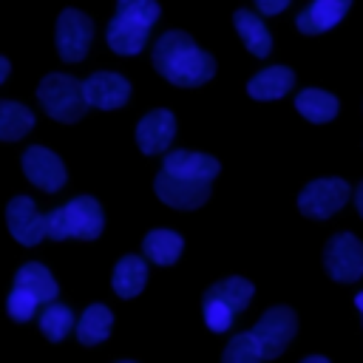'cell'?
<instances>
[{"instance_id":"3957f363","label":"cell","mask_w":363,"mask_h":363,"mask_svg":"<svg viewBox=\"0 0 363 363\" xmlns=\"http://www.w3.org/2000/svg\"><path fill=\"white\" fill-rule=\"evenodd\" d=\"M102 227H105L102 207L91 196H77L45 216V235L54 241H65V238L91 241L102 233Z\"/></svg>"},{"instance_id":"f1b7e54d","label":"cell","mask_w":363,"mask_h":363,"mask_svg":"<svg viewBox=\"0 0 363 363\" xmlns=\"http://www.w3.org/2000/svg\"><path fill=\"white\" fill-rule=\"evenodd\" d=\"M255 6L261 9V14H278L289 6V0H255Z\"/></svg>"},{"instance_id":"484cf974","label":"cell","mask_w":363,"mask_h":363,"mask_svg":"<svg viewBox=\"0 0 363 363\" xmlns=\"http://www.w3.org/2000/svg\"><path fill=\"white\" fill-rule=\"evenodd\" d=\"M261 360H264L261 357V349H258V343H255V337L250 332L235 335L227 343L224 354H221V363H261Z\"/></svg>"},{"instance_id":"d6986e66","label":"cell","mask_w":363,"mask_h":363,"mask_svg":"<svg viewBox=\"0 0 363 363\" xmlns=\"http://www.w3.org/2000/svg\"><path fill=\"white\" fill-rule=\"evenodd\" d=\"M145 281H147V267L139 255H125L113 267L111 284H113V292L119 298H136L145 289Z\"/></svg>"},{"instance_id":"836d02e7","label":"cell","mask_w":363,"mask_h":363,"mask_svg":"<svg viewBox=\"0 0 363 363\" xmlns=\"http://www.w3.org/2000/svg\"><path fill=\"white\" fill-rule=\"evenodd\" d=\"M122 363H130V360H122Z\"/></svg>"},{"instance_id":"1f68e13d","label":"cell","mask_w":363,"mask_h":363,"mask_svg":"<svg viewBox=\"0 0 363 363\" xmlns=\"http://www.w3.org/2000/svg\"><path fill=\"white\" fill-rule=\"evenodd\" d=\"M301 363H329L326 357H320V354H312V357H303Z\"/></svg>"},{"instance_id":"7a4b0ae2","label":"cell","mask_w":363,"mask_h":363,"mask_svg":"<svg viewBox=\"0 0 363 363\" xmlns=\"http://www.w3.org/2000/svg\"><path fill=\"white\" fill-rule=\"evenodd\" d=\"M156 20H159L156 0H116V14L111 17L105 31L111 51L122 57L139 54Z\"/></svg>"},{"instance_id":"83f0119b","label":"cell","mask_w":363,"mask_h":363,"mask_svg":"<svg viewBox=\"0 0 363 363\" xmlns=\"http://www.w3.org/2000/svg\"><path fill=\"white\" fill-rule=\"evenodd\" d=\"M201 306H204V323H207L210 332H227V329L233 326L235 312L227 309L224 303H218V301H207V298H204Z\"/></svg>"},{"instance_id":"ba28073f","label":"cell","mask_w":363,"mask_h":363,"mask_svg":"<svg viewBox=\"0 0 363 363\" xmlns=\"http://www.w3.org/2000/svg\"><path fill=\"white\" fill-rule=\"evenodd\" d=\"M349 199V184L337 176L329 179H315L309 182L301 196H298V210L309 218H329L332 213H337Z\"/></svg>"},{"instance_id":"277c9868","label":"cell","mask_w":363,"mask_h":363,"mask_svg":"<svg viewBox=\"0 0 363 363\" xmlns=\"http://www.w3.org/2000/svg\"><path fill=\"white\" fill-rule=\"evenodd\" d=\"M37 99L43 102L45 113L57 122H77L88 108L82 82L68 74H45L37 85Z\"/></svg>"},{"instance_id":"4fadbf2b","label":"cell","mask_w":363,"mask_h":363,"mask_svg":"<svg viewBox=\"0 0 363 363\" xmlns=\"http://www.w3.org/2000/svg\"><path fill=\"white\" fill-rule=\"evenodd\" d=\"M173 133H176V119L170 111L164 108H156L150 113H145L136 125V145L142 153L153 156V153H162L170 147L173 142Z\"/></svg>"},{"instance_id":"cb8c5ba5","label":"cell","mask_w":363,"mask_h":363,"mask_svg":"<svg viewBox=\"0 0 363 363\" xmlns=\"http://www.w3.org/2000/svg\"><path fill=\"white\" fill-rule=\"evenodd\" d=\"M34 128V113L20 102H0V139L14 142L23 139Z\"/></svg>"},{"instance_id":"8992f818","label":"cell","mask_w":363,"mask_h":363,"mask_svg":"<svg viewBox=\"0 0 363 363\" xmlns=\"http://www.w3.org/2000/svg\"><path fill=\"white\" fill-rule=\"evenodd\" d=\"M323 267L332 281L352 284L363 275V244L352 233H337L323 250Z\"/></svg>"},{"instance_id":"30bf717a","label":"cell","mask_w":363,"mask_h":363,"mask_svg":"<svg viewBox=\"0 0 363 363\" xmlns=\"http://www.w3.org/2000/svg\"><path fill=\"white\" fill-rule=\"evenodd\" d=\"M82 94H85L88 105L102 108V111H113V108H122L130 99V82L122 74L96 71L82 82Z\"/></svg>"},{"instance_id":"7c38bea8","label":"cell","mask_w":363,"mask_h":363,"mask_svg":"<svg viewBox=\"0 0 363 363\" xmlns=\"http://www.w3.org/2000/svg\"><path fill=\"white\" fill-rule=\"evenodd\" d=\"M6 224H9V233L26 247H34L45 238V216L37 213V207L28 196H14L9 201Z\"/></svg>"},{"instance_id":"6da1fadb","label":"cell","mask_w":363,"mask_h":363,"mask_svg":"<svg viewBox=\"0 0 363 363\" xmlns=\"http://www.w3.org/2000/svg\"><path fill=\"white\" fill-rule=\"evenodd\" d=\"M153 65L156 71L179 85V88H199L216 74L213 54L201 51L190 34L184 31H164L153 45Z\"/></svg>"},{"instance_id":"d6a6232c","label":"cell","mask_w":363,"mask_h":363,"mask_svg":"<svg viewBox=\"0 0 363 363\" xmlns=\"http://www.w3.org/2000/svg\"><path fill=\"white\" fill-rule=\"evenodd\" d=\"M354 306H357V309H360V315H363V292H357V295H354Z\"/></svg>"},{"instance_id":"e0dca14e","label":"cell","mask_w":363,"mask_h":363,"mask_svg":"<svg viewBox=\"0 0 363 363\" xmlns=\"http://www.w3.org/2000/svg\"><path fill=\"white\" fill-rule=\"evenodd\" d=\"M14 286L31 292L40 303H51V301H57V292H60V286H57V281L51 278V272H48L43 264H37V261H28V264H23V267L17 269V275H14Z\"/></svg>"},{"instance_id":"ffe728a7","label":"cell","mask_w":363,"mask_h":363,"mask_svg":"<svg viewBox=\"0 0 363 363\" xmlns=\"http://www.w3.org/2000/svg\"><path fill=\"white\" fill-rule=\"evenodd\" d=\"M182 250H184V241L173 230H150L145 235V241H142L145 258H150L153 264H162V267L176 264L179 255H182Z\"/></svg>"},{"instance_id":"603a6c76","label":"cell","mask_w":363,"mask_h":363,"mask_svg":"<svg viewBox=\"0 0 363 363\" xmlns=\"http://www.w3.org/2000/svg\"><path fill=\"white\" fill-rule=\"evenodd\" d=\"M295 108H298V113H303L309 122L320 125V122L335 119V113H337V99H335L329 91L303 88V91L295 96Z\"/></svg>"},{"instance_id":"8fae6325","label":"cell","mask_w":363,"mask_h":363,"mask_svg":"<svg viewBox=\"0 0 363 363\" xmlns=\"http://www.w3.org/2000/svg\"><path fill=\"white\" fill-rule=\"evenodd\" d=\"M23 173L28 176L31 184H37L45 193H57L65 184V167H62L60 156L45 150V147H40V145L26 147V153H23Z\"/></svg>"},{"instance_id":"9a60e30c","label":"cell","mask_w":363,"mask_h":363,"mask_svg":"<svg viewBox=\"0 0 363 363\" xmlns=\"http://www.w3.org/2000/svg\"><path fill=\"white\" fill-rule=\"evenodd\" d=\"M352 9V0H312L301 14H298V31L303 34H323L332 26H337L346 11Z\"/></svg>"},{"instance_id":"2e32d148","label":"cell","mask_w":363,"mask_h":363,"mask_svg":"<svg viewBox=\"0 0 363 363\" xmlns=\"http://www.w3.org/2000/svg\"><path fill=\"white\" fill-rule=\"evenodd\" d=\"M295 85V74L286 65H272L258 71L250 82H247V94L252 99H281L289 88Z\"/></svg>"},{"instance_id":"4316f807","label":"cell","mask_w":363,"mask_h":363,"mask_svg":"<svg viewBox=\"0 0 363 363\" xmlns=\"http://www.w3.org/2000/svg\"><path fill=\"white\" fill-rule=\"evenodd\" d=\"M37 306H40V301H37L31 292L20 289V286H14V289H11V295H9V303H6V309H9L11 320H17V323H26L28 318H34Z\"/></svg>"},{"instance_id":"44dd1931","label":"cell","mask_w":363,"mask_h":363,"mask_svg":"<svg viewBox=\"0 0 363 363\" xmlns=\"http://www.w3.org/2000/svg\"><path fill=\"white\" fill-rule=\"evenodd\" d=\"M252 292H255V289H252V284H250L247 278L233 275V278L216 281V284L204 292V298H207V301H218V303H224V306L233 309V312H241V309L250 306Z\"/></svg>"},{"instance_id":"ac0fdd59","label":"cell","mask_w":363,"mask_h":363,"mask_svg":"<svg viewBox=\"0 0 363 363\" xmlns=\"http://www.w3.org/2000/svg\"><path fill=\"white\" fill-rule=\"evenodd\" d=\"M233 23H235V31L238 37L244 40V45L250 48V54L255 57H267L272 51V37L267 31V26L261 23L258 14H252L250 9H238L233 14Z\"/></svg>"},{"instance_id":"d4e9b609","label":"cell","mask_w":363,"mask_h":363,"mask_svg":"<svg viewBox=\"0 0 363 363\" xmlns=\"http://www.w3.org/2000/svg\"><path fill=\"white\" fill-rule=\"evenodd\" d=\"M71 326H74V312H71L68 306L57 303V301H51V303L40 312V329H43V335H45L51 343H60V340L71 332Z\"/></svg>"},{"instance_id":"52a82bcc","label":"cell","mask_w":363,"mask_h":363,"mask_svg":"<svg viewBox=\"0 0 363 363\" xmlns=\"http://www.w3.org/2000/svg\"><path fill=\"white\" fill-rule=\"evenodd\" d=\"M91 37H94V23L79 9H65L57 17L54 40H57V51L65 62H79L88 54Z\"/></svg>"},{"instance_id":"f546056e","label":"cell","mask_w":363,"mask_h":363,"mask_svg":"<svg viewBox=\"0 0 363 363\" xmlns=\"http://www.w3.org/2000/svg\"><path fill=\"white\" fill-rule=\"evenodd\" d=\"M354 207H357V213L363 216V182H360L357 190H354Z\"/></svg>"},{"instance_id":"5b68a950","label":"cell","mask_w":363,"mask_h":363,"mask_svg":"<svg viewBox=\"0 0 363 363\" xmlns=\"http://www.w3.org/2000/svg\"><path fill=\"white\" fill-rule=\"evenodd\" d=\"M295 329H298L295 312L289 306H272L261 315V320L252 326L250 335L255 337V343L261 349V357L272 360L289 346V340L295 337Z\"/></svg>"},{"instance_id":"7402d4cb","label":"cell","mask_w":363,"mask_h":363,"mask_svg":"<svg viewBox=\"0 0 363 363\" xmlns=\"http://www.w3.org/2000/svg\"><path fill=\"white\" fill-rule=\"evenodd\" d=\"M111 326H113L111 309H108L105 303H91V306L82 312V318L77 320V337H79V343L94 346V343H102V340L108 337Z\"/></svg>"},{"instance_id":"4dcf8cb0","label":"cell","mask_w":363,"mask_h":363,"mask_svg":"<svg viewBox=\"0 0 363 363\" xmlns=\"http://www.w3.org/2000/svg\"><path fill=\"white\" fill-rule=\"evenodd\" d=\"M9 68H11V65H9V60H6V57H0V82L9 77Z\"/></svg>"},{"instance_id":"5bb4252c","label":"cell","mask_w":363,"mask_h":363,"mask_svg":"<svg viewBox=\"0 0 363 363\" xmlns=\"http://www.w3.org/2000/svg\"><path fill=\"white\" fill-rule=\"evenodd\" d=\"M162 170L179 179H193V182H213L221 170L218 159L207 156V153H196V150H173L164 156Z\"/></svg>"},{"instance_id":"9c48e42d","label":"cell","mask_w":363,"mask_h":363,"mask_svg":"<svg viewBox=\"0 0 363 363\" xmlns=\"http://www.w3.org/2000/svg\"><path fill=\"white\" fill-rule=\"evenodd\" d=\"M153 190L156 196L176 207V210H196L201 207L207 199H210V182H193V179H179V176H170L164 170L156 173L153 179Z\"/></svg>"}]
</instances>
